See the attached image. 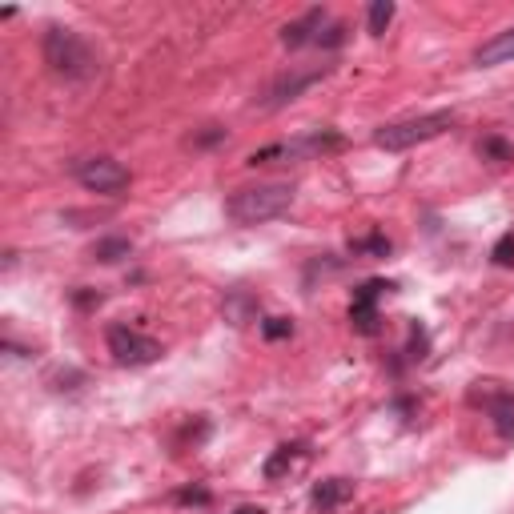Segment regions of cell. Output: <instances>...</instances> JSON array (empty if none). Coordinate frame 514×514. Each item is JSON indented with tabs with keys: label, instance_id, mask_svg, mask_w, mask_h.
<instances>
[{
	"label": "cell",
	"instance_id": "cell-1",
	"mask_svg": "<svg viewBox=\"0 0 514 514\" xmlns=\"http://www.w3.org/2000/svg\"><path fill=\"white\" fill-rule=\"evenodd\" d=\"M294 197H298V189H294L290 181H266V185H249V189L229 193L225 213H229L237 225H262V221L282 217V213L294 205Z\"/></svg>",
	"mask_w": 514,
	"mask_h": 514
},
{
	"label": "cell",
	"instance_id": "cell-14",
	"mask_svg": "<svg viewBox=\"0 0 514 514\" xmlns=\"http://www.w3.org/2000/svg\"><path fill=\"white\" fill-rule=\"evenodd\" d=\"M133 253V241L129 237H101L97 245H93V257H97V262H121V257H129Z\"/></svg>",
	"mask_w": 514,
	"mask_h": 514
},
{
	"label": "cell",
	"instance_id": "cell-5",
	"mask_svg": "<svg viewBox=\"0 0 514 514\" xmlns=\"http://www.w3.org/2000/svg\"><path fill=\"white\" fill-rule=\"evenodd\" d=\"M73 177H77L89 193H105V197L129 189V169H125L121 161H113V157H85V161L73 165Z\"/></svg>",
	"mask_w": 514,
	"mask_h": 514
},
{
	"label": "cell",
	"instance_id": "cell-11",
	"mask_svg": "<svg viewBox=\"0 0 514 514\" xmlns=\"http://www.w3.org/2000/svg\"><path fill=\"white\" fill-rule=\"evenodd\" d=\"M506 61H514V25L510 29H502V33H494L478 53H474V65H506Z\"/></svg>",
	"mask_w": 514,
	"mask_h": 514
},
{
	"label": "cell",
	"instance_id": "cell-13",
	"mask_svg": "<svg viewBox=\"0 0 514 514\" xmlns=\"http://www.w3.org/2000/svg\"><path fill=\"white\" fill-rule=\"evenodd\" d=\"M302 458H306V446H302V442L278 446V450H274V458L266 462V478H282V474H286V470H294Z\"/></svg>",
	"mask_w": 514,
	"mask_h": 514
},
{
	"label": "cell",
	"instance_id": "cell-9",
	"mask_svg": "<svg viewBox=\"0 0 514 514\" xmlns=\"http://www.w3.org/2000/svg\"><path fill=\"white\" fill-rule=\"evenodd\" d=\"M322 25H326V9H310L302 21H294V25L282 29V45H286V49H302V45H310V41L318 45Z\"/></svg>",
	"mask_w": 514,
	"mask_h": 514
},
{
	"label": "cell",
	"instance_id": "cell-15",
	"mask_svg": "<svg viewBox=\"0 0 514 514\" xmlns=\"http://www.w3.org/2000/svg\"><path fill=\"white\" fill-rule=\"evenodd\" d=\"M390 21H394V5H390V0H374V5H370V33L382 37Z\"/></svg>",
	"mask_w": 514,
	"mask_h": 514
},
{
	"label": "cell",
	"instance_id": "cell-7",
	"mask_svg": "<svg viewBox=\"0 0 514 514\" xmlns=\"http://www.w3.org/2000/svg\"><path fill=\"white\" fill-rule=\"evenodd\" d=\"M322 77H330V65L302 69V73H282V77H274V81H270V89H266L262 97H257V105H262V109H282V105L298 101L310 85H318Z\"/></svg>",
	"mask_w": 514,
	"mask_h": 514
},
{
	"label": "cell",
	"instance_id": "cell-2",
	"mask_svg": "<svg viewBox=\"0 0 514 514\" xmlns=\"http://www.w3.org/2000/svg\"><path fill=\"white\" fill-rule=\"evenodd\" d=\"M346 149V137L334 133V129H314V133H302V137H290V141H274L266 149L249 153L245 165H302V161H318V157H330Z\"/></svg>",
	"mask_w": 514,
	"mask_h": 514
},
{
	"label": "cell",
	"instance_id": "cell-19",
	"mask_svg": "<svg viewBox=\"0 0 514 514\" xmlns=\"http://www.w3.org/2000/svg\"><path fill=\"white\" fill-rule=\"evenodd\" d=\"M177 502H197V506H205V502H209V490H181Z\"/></svg>",
	"mask_w": 514,
	"mask_h": 514
},
{
	"label": "cell",
	"instance_id": "cell-3",
	"mask_svg": "<svg viewBox=\"0 0 514 514\" xmlns=\"http://www.w3.org/2000/svg\"><path fill=\"white\" fill-rule=\"evenodd\" d=\"M45 65L65 81H89L97 73V57L89 41L73 29H49L45 33Z\"/></svg>",
	"mask_w": 514,
	"mask_h": 514
},
{
	"label": "cell",
	"instance_id": "cell-8",
	"mask_svg": "<svg viewBox=\"0 0 514 514\" xmlns=\"http://www.w3.org/2000/svg\"><path fill=\"white\" fill-rule=\"evenodd\" d=\"M382 290H390L386 282H366L358 294H354V306H350V322H354V330L358 334H378V298H382Z\"/></svg>",
	"mask_w": 514,
	"mask_h": 514
},
{
	"label": "cell",
	"instance_id": "cell-18",
	"mask_svg": "<svg viewBox=\"0 0 514 514\" xmlns=\"http://www.w3.org/2000/svg\"><path fill=\"white\" fill-rule=\"evenodd\" d=\"M286 334H294V322L290 318H270L266 322V338H286Z\"/></svg>",
	"mask_w": 514,
	"mask_h": 514
},
{
	"label": "cell",
	"instance_id": "cell-4",
	"mask_svg": "<svg viewBox=\"0 0 514 514\" xmlns=\"http://www.w3.org/2000/svg\"><path fill=\"white\" fill-rule=\"evenodd\" d=\"M458 125V113L450 109H438V113H422V117H406V121H390L374 133V145L386 149V153H402V149H414V145H426L434 137H442L446 129Z\"/></svg>",
	"mask_w": 514,
	"mask_h": 514
},
{
	"label": "cell",
	"instance_id": "cell-20",
	"mask_svg": "<svg viewBox=\"0 0 514 514\" xmlns=\"http://www.w3.org/2000/svg\"><path fill=\"white\" fill-rule=\"evenodd\" d=\"M233 514H266L262 506H241V510H233Z\"/></svg>",
	"mask_w": 514,
	"mask_h": 514
},
{
	"label": "cell",
	"instance_id": "cell-17",
	"mask_svg": "<svg viewBox=\"0 0 514 514\" xmlns=\"http://www.w3.org/2000/svg\"><path fill=\"white\" fill-rule=\"evenodd\" d=\"M478 153H482V157H494V161H510L514 149H510L506 141H498V137H486V141L478 145Z\"/></svg>",
	"mask_w": 514,
	"mask_h": 514
},
{
	"label": "cell",
	"instance_id": "cell-10",
	"mask_svg": "<svg viewBox=\"0 0 514 514\" xmlns=\"http://www.w3.org/2000/svg\"><path fill=\"white\" fill-rule=\"evenodd\" d=\"M350 498H354V482H350V478H326V482H318V486L310 490V502H314L322 514L338 510V506L350 502Z\"/></svg>",
	"mask_w": 514,
	"mask_h": 514
},
{
	"label": "cell",
	"instance_id": "cell-16",
	"mask_svg": "<svg viewBox=\"0 0 514 514\" xmlns=\"http://www.w3.org/2000/svg\"><path fill=\"white\" fill-rule=\"evenodd\" d=\"M490 257H494V266H514V229L498 237V245H494Z\"/></svg>",
	"mask_w": 514,
	"mask_h": 514
},
{
	"label": "cell",
	"instance_id": "cell-6",
	"mask_svg": "<svg viewBox=\"0 0 514 514\" xmlns=\"http://www.w3.org/2000/svg\"><path fill=\"white\" fill-rule=\"evenodd\" d=\"M105 342H109V354L121 366H149V362L161 358V342L141 334V330H129V326H109Z\"/></svg>",
	"mask_w": 514,
	"mask_h": 514
},
{
	"label": "cell",
	"instance_id": "cell-12",
	"mask_svg": "<svg viewBox=\"0 0 514 514\" xmlns=\"http://www.w3.org/2000/svg\"><path fill=\"white\" fill-rule=\"evenodd\" d=\"M486 410H490L498 434H502V438H514V394H494V398H486Z\"/></svg>",
	"mask_w": 514,
	"mask_h": 514
}]
</instances>
